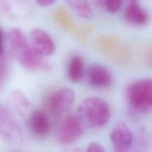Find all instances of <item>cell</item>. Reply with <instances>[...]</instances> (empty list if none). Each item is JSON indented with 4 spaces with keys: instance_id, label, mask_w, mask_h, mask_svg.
Instances as JSON below:
<instances>
[{
    "instance_id": "6da1fadb",
    "label": "cell",
    "mask_w": 152,
    "mask_h": 152,
    "mask_svg": "<svg viewBox=\"0 0 152 152\" xmlns=\"http://www.w3.org/2000/svg\"><path fill=\"white\" fill-rule=\"evenodd\" d=\"M8 41L13 56L25 69L31 71L50 69V64L35 51L19 28H13L9 31Z\"/></svg>"
},
{
    "instance_id": "7a4b0ae2",
    "label": "cell",
    "mask_w": 152,
    "mask_h": 152,
    "mask_svg": "<svg viewBox=\"0 0 152 152\" xmlns=\"http://www.w3.org/2000/svg\"><path fill=\"white\" fill-rule=\"evenodd\" d=\"M111 114V107L107 101L101 97L92 96L81 102L77 116L86 126L99 128L108 123Z\"/></svg>"
},
{
    "instance_id": "3957f363",
    "label": "cell",
    "mask_w": 152,
    "mask_h": 152,
    "mask_svg": "<svg viewBox=\"0 0 152 152\" xmlns=\"http://www.w3.org/2000/svg\"><path fill=\"white\" fill-rule=\"evenodd\" d=\"M126 99L134 111L144 114H152V78L132 82L126 90Z\"/></svg>"
},
{
    "instance_id": "277c9868",
    "label": "cell",
    "mask_w": 152,
    "mask_h": 152,
    "mask_svg": "<svg viewBox=\"0 0 152 152\" xmlns=\"http://www.w3.org/2000/svg\"><path fill=\"white\" fill-rule=\"evenodd\" d=\"M83 134V123L78 116L70 115L59 124L56 132V139L64 145H71L78 140Z\"/></svg>"
},
{
    "instance_id": "5b68a950",
    "label": "cell",
    "mask_w": 152,
    "mask_h": 152,
    "mask_svg": "<svg viewBox=\"0 0 152 152\" xmlns=\"http://www.w3.org/2000/svg\"><path fill=\"white\" fill-rule=\"evenodd\" d=\"M0 137L11 144L20 143L22 132L14 116L7 108L0 105Z\"/></svg>"
},
{
    "instance_id": "8992f818",
    "label": "cell",
    "mask_w": 152,
    "mask_h": 152,
    "mask_svg": "<svg viewBox=\"0 0 152 152\" xmlns=\"http://www.w3.org/2000/svg\"><path fill=\"white\" fill-rule=\"evenodd\" d=\"M75 102V93L69 88H62L53 92L47 102L50 112L54 116H62L69 111Z\"/></svg>"
},
{
    "instance_id": "52a82bcc",
    "label": "cell",
    "mask_w": 152,
    "mask_h": 152,
    "mask_svg": "<svg viewBox=\"0 0 152 152\" xmlns=\"http://www.w3.org/2000/svg\"><path fill=\"white\" fill-rule=\"evenodd\" d=\"M97 46L106 56L117 62H125L129 59V49L114 36H103L98 39Z\"/></svg>"
},
{
    "instance_id": "ba28073f",
    "label": "cell",
    "mask_w": 152,
    "mask_h": 152,
    "mask_svg": "<svg viewBox=\"0 0 152 152\" xmlns=\"http://www.w3.org/2000/svg\"><path fill=\"white\" fill-rule=\"evenodd\" d=\"M110 140L114 152H130L134 142V137L126 123L119 122L111 129Z\"/></svg>"
},
{
    "instance_id": "9c48e42d",
    "label": "cell",
    "mask_w": 152,
    "mask_h": 152,
    "mask_svg": "<svg viewBox=\"0 0 152 152\" xmlns=\"http://www.w3.org/2000/svg\"><path fill=\"white\" fill-rule=\"evenodd\" d=\"M30 43L35 51L42 57L51 56L56 50L53 39L42 29L36 28L31 31Z\"/></svg>"
},
{
    "instance_id": "30bf717a",
    "label": "cell",
    "mask_w": 152,
    "mask_h": 152,
    "mask_svg": "<svg viewBox=\"0 0 152 152\" xmlns=\"http://www.w3.org/2000/svg\"><path fill=\"white\" fill-rule=\"evenodd\" d=\"M88 84L96 88H106L112 83V75L109 70L102 64L94 63L86 71Z\"/></svg>"
},
{
    "instance_id": "8fae6325",
    "label": "cell",
    "mask_w": 152,
    "mask_h": 152,
    "mask_svg": "<svg viewBox=\"0 0 152 152\" xmlns=\"http://www.w3.org/2000/svg\"><path fill=\"white\" fill-rule=\"evenodd\" d=\"M28 125L31 132L39 137L47 136L50 131V120L47 114L40 110H35L30 114Z\"/></svg>"
},
{
    "instance_id": "7c38bea8",
    "label": "cell",
    "mask_w": 152,
    "mask_h": 152,
    "mask_svg": "<svg viewBox=\"0 0 152 152\" xmlns=\"http://www.w3.org/2000/svg\"><path fill=\"white\" fill-rule=\"evenodd\" d=\"M124 17L129 23L138 26L145 25L148 20V13L138 2H131L127 6L124 12Z\"/></svg>"
},
{
    "instance_id": "4fadbf2b",
    "label": "cell",
    "mask_w": 152,
    "mask_h": 152,
    "mask_svg": "<svg viewBox=\"0 0 152 152\" xmlns=\"http://www.w3.org/2000/svg\"><path fill=\"white\" fill-rule=\"evenodd\" d=\"M85 74V61L83 58L80 56L71 58L68 66V77L70 81L74 83H79Z\"/></svg>"
},
{
    "instance_id": "5bb4252c",
    "label": "cell",
    "mask_w": 152,
    "mask_h": 152,
    "mask_svg": "<svg viewBox=\"0 0 152 152\" xmlns=\"http://www.w3.org/2000/svg\"><path fill=\"white\" fill-rule=\"evenodd\" d=\"M67 4L78 16L83 19L90 20L94 17L91 7L87 0H65Z\"/></svg>"
},
{
    "instance_id": "9a60e30c",
    "label": "cell",
    "mask_w": 152,
    "mask_h": 152,
    "mask_svg": "<svg viewBox=\"0 0 152 152\" xmlns=\"http://www.w3.org/2000/svg\"><path fill=\"white\" fill-rule=\"evenodd\" d=\"M10 105L14 111L19 114H24L29 108V101L26 96L19 91H13L10 94Z\"/></svg>"
},
{
    "instance_id": "2e32d148",
    "label": "cell",
    "mask_w": 152,
    "mask_h": 152,
    "mask_svg": "<svg viewBox=\"0 0 152 152\" xmlns=\"http://www.w3.org/2000/svg\"><path fill=\"white\" fill-rule=\"evenodd\" d=\"M130 152H152V141L147 135H140L136 145L133 144Z\"/></svg>"
},
{
    "instance_id": "e0dca14e",
    "label": "cell",
    "mask_w": 152,
    "mask_h": 152,
    "mask_svg": "<svg viewBox=\"0 0 152 152\" xmlns=\"http://www.w3.org/2000/svg\"><path fill=\"white\" fill-rule=\"evenodd\" d=\"M56 19L64 28L77 34L79 31L76 28L75 24L68 16V13L64 12L63 10H58L56 13Z\"/></svg>"
},
{
    "instance_id": "ac0fdd59",
    "label": "cell",
    "mask_w": 152,
    "mask_h": 152,
    "mask_svg": "<svg viewBox=\"0 0 152 152\" xmlns=\"http://www.w3.org/2000/svg\"><path fill=\"white\" fill-rule=\"evenodd\" d=\"M10 65L5 57L0 58V91L4 87L8 78Z\"/></svg>"
},
{
    "instance_id": "d6986e66",
    "label": "cell",
    "mask_w": 152,
    "mask_h": 152,
    "mask_svg": "<svg viewBox=\"0 0 152 152\" xmlns=\"http://www.w3.org/2000/svg\"><path fill=\"white\" fill-rule=\"evenodd\" d=\"M123 0H104L105 9L110 13H116L123 7Z\"/></svg>"
},
{
    "instance_id": "ffe728a7",
    "label": "cell",
    "mask_w": 152,
    "mask_h": 152,
    "mask_svg": "<svg viewBox=\"0 0 152 152\" xmlns=\"http://www.w3.org/2000/svg\"><path fill=\"white\" fill-rule=\"evenodd\" d=\"M86 152H105L103 147L97 142H91L86 148Z\"/></svg>"
},
{
    "instance_id": "44dd1931",
    "label": "cell",
    "mask_w": 152,
    "mask_h": 152,
    "mask_svg": "<svg viewBox=\"0 0 152 152\" xmlns=\"http://www.w3.org/2000/svg\"><path fill=\"white\" fill-rule=\"evenodd\" d=\"M56 0H35L36 2L41 7H48L53 4Z\"/></svg>"
},
{
    "instance_id": "7402d4cb",
    "label": "cell",
    "mask_w": 152,
    "mask_h": 152,
    "mask_svg": "<svg viewBox=\"0 0 152 152\" xmlns=\"http://www.w3.org/2000/svg\"><path fill=\"white\" fill-rule=\"evenodd\" d=\"M3 44H4V37H3V33L0 29V55L3 51Z\"/></svg>"
},
{
    "instance_id": "603a6c76",
    "label": "cell",
    "mask_w": 152,
    "mask_h": 152,
    "mask_svg": "<svg viewBox=\"0 0 152 152\" xmlns=\"http://www.w3.org/2000/svg\"><path fill=\"white\" fill-rule=\"evenodd\" d=\"M148 62L152 65V50L148 53Z\"/></svg>"
},
{
    "instance_id": "cb8c5ba5",
    "label": "cell",
    "mask_w": 152,
    "mask_h": 152,
    "mask_svg": "<svg viewBox=\"0 0 152 152\" xmlns=\"http://www.w3.org/2000/svg\"><path fill=\"white\" fill-rule=\"evenodd\" d=\"M131 2H137L138 0H130Z\"/></svg>"
}]
</instances>
